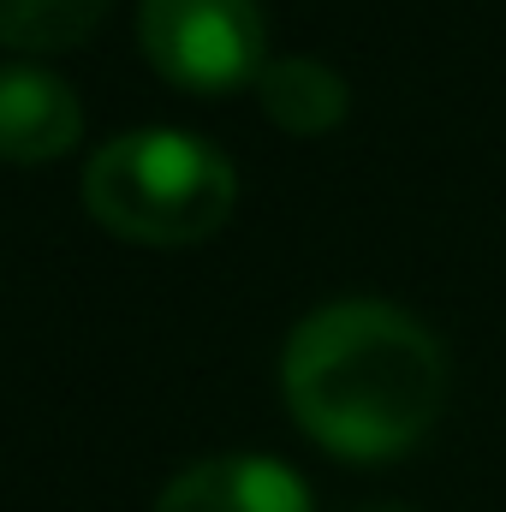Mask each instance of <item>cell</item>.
I'll list each match as a JSON object with an SVG mask.
<instances>
[{
	"instance_id": "obj_5",
	"label": "cell",
	"mask_w": 506,
	"mask_h": 512,
	"mask_svg": "<svg viewBox=\"0 0 506 512\" xmlns=\"http://www.w3.org/2000/svg\"><path fill=\"white\" fill-rule=\"evenodd\" d=\"M84 137L78 96L36 66H0V155L6 161H60Z\"/></svg>"
},
{
	"instance_id": "obj_1",
	"label": "cell",
	"mask_w": 506,
	"mask_h": 512,
	"mask_svg": "<svg viewBox=\"0 0 506 512\" xmlns=\"http://www.w3.org/2000/svg\"><path fill=\"white\" fill-rule=\"evenodd\" d=\"M280 387L316 447L340 459H399L441 417L447 352L399 304L346 298L292 328Z\"/></svg>"
},
{
	"instance_id": "obj_6",
	"label": "cell",
	"mask_w": 506,
	"mask_h": 512,
	"mask_svg": "<svg viewBox=\"0 0 506 512\" xmlns=\"http://www.w3.org/2000/svg\"><path fill=\"white\" fill-rule=\"evenodd\" d=\"M256 102H262V114L280 131H292V137H322V131H334L346 120V102H352V96H346V78H340L334 66L292 54V60H268V66H262Z\"/></svg>"
},
{
	"instance_id": "obj_4",
	"label": "cell",
	"mask_w": 506,
	"mask_h": 512,
	"mask_svg": "<svg viewBox=\"0 0 506 512\" xmlns=\"http://www.w3.org/2000/svg\"><path fill=\"white\" fill-rule=\"evenodd\" d=\"M155 512H310V489L280 459L227 453V459H203L179 471L161 489Z\"/></svg>"
},
{
	"instance_id": "obj_3",
	"label": "cell",
	"mask_w": 506,
	"mask_h": 512,
	"mask_svg": "<svg viewBox=\"0 0 506 512\" xmlns=\"http://www.w3.org/2000/svg\"><path fill=\"white\" fill-rule=\"evenodd\" d=\"M137 42L149 66L191 96H227L268 66V24L256 0H143Z\"/></svg>"
},
{
	"instance_id": "obj_7",
	"label": "cell",
	"mask_w": 506,
	"mask_h": 512,
	"mask_svg": "<svg viewBox=\"0 0 506 512\" xmlns=\"http://www.w3.org/2000/svg\"><path fill=\"white\" fill-rule=\"evenodd\" d=\"M114 0H0V42L18 54H60L96 36Z\"/></svg>"
},
{
	"instance_id": "obj_2",
	"label": "cell",
	"mask_w": 506,
	"mask_h": 512,
	"mask_svg": "<svg viewBox=\"0 0 506 512\" xmlns=\"http://www.w3.org/2000/svg\"><path fill=\"white\" fill-rule=\"evenodd\" d=\"M239 203L233 161L191 131H126L84 167V209L126 245H197Z\"/></svg>"
}]
</instances>
